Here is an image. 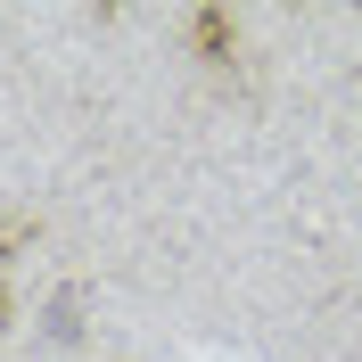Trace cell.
I'll return each mask as SVG.
<instances>
[{"label":"cell","mask_w":362,"mask_h":362,"mask_svg":"<svg viewBox=\"0 0 362 362\" xmlns=\"http://www.w3.org/2000/svg\"><path fill=\"white\" fill-rule=\"evenodd\" d=\"M189 42H198V66L206 74L239 66V17H230V8H189Z\"/></svg>","instance_id":"cell-1"},{"label":"cell","mask_w":362,"mask_h":362,"mask_svg":"<svg viewBox=\"0 0 362 362\" xmlns=\"http://www.w3.org/2000/svg\"><path fill=\"white\" fill-rule=\"evenodd\" d=\"M8 313H17V296H8V272H0V329H8Z\"/></svg>","instance_id":"cell-2"}]
</instances>
